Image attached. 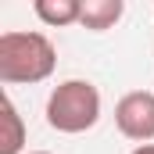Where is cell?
I'll return each instance as SVG.
<instances>
[{
	"mask_svg": "<svg viewBox=\"0 0 154 154\" xmlns=\"http://www.w3.org/2000/svg\"><path fill=\"white\" fill-rule=\"evenodd\" d=\"M54 65H57V50L50 36L25 32V29L0 32V82L32 86L54 75Z\"/></svg>",
	"mask_w": 154,
	"mask_h": 154,
	"instance_id": "1",
	"label": "cell"
},
{
	"mask_svg": "<svg viewBox=\"0 0 154 154\" xmlns=\"http://www.w3.org/2000/svg\"><path fill=\"white\" fill-rule=\"evenodd\" d=\"M100 122V90L90 79H65L50 90L47 97V125L65 133V136H79L90 133Z\"/></svg>",
	"mask_w": 154,
	"mask_h": 154,
	"instance_id": "2",
	"label": "cell"
},
{
	"mask_svg": "<svg viewBox=\"0 0 154 154\" xmlns=\"http://www.w3.org/2000/svg\"><path fill=\"white\" fill-rule=\"evenodd\" d=\"M115 125L125 140L151 143L154 140V90H129L115 104Z\"/></svg>",
	"mask_w": 154,
	"mask_h": 154,
	"instance_id": "3",
	"label": "cell"
},
{
	"mask_svg": "<svg viewBox=\"0 0 154 154\" xmlns=\"http://www.w3.org/2000/svg\"><path fill=\"white\" fill-rule=\"evenodd\" d=\"M122 14H125V4L122 0H82L79 25L90 29V32H104V29H115Z\"/></svg>",
	"mask_w": 154,
	"mask_h": 154,
	"instance_id": "4",
	"label": "cell"
},
{
	"mask_svg": "<svg viewBox=\"0 0 154 154\" xmlns=\"http://www.w3.org/2000/svg\"><path fill=\"white\" fill-rule=\"evenodd\" d=\"M36 18L50 29H65V25H79L82 14V0H36L32 4Z\"/></svg>",
	"mask_w": 154,
	"mask_h": 154,
	"instance_id": "5",
	"label": "cell"
},
{
	"mask_svg": "<svg viewBox=\"0 0 154 154\" xmlns=\"http://www.w3.org/2000/svg\"><path fill=\"white\" fill-rule=\"evenodd\" d=\"M4 133H0V154H22L25 151V122L18 115V108H14V100L11 97H4Z\"/></svg>",
	"mask_w": 154,
	"mask_h": 154,
	"instance_id": "6",
	"label": "cell"
},
{
	"mask_svg": "<svg viewBox=\"0 0 154 154\" xmlns=\"http://www.w3.org/2000/svg\"><path fill=\"white\" fill-rule=\"evenodd\" d=\"M129 154H154V143H140V147H133Z\"/></svg>",
	"mask_w": 154,
	"mask_h": 154,
	"instance_id": "7",
	"label": "cell"
},
{
	"mask_svg": "<svg viewBox=\"0 0 154 154\" xmlns=\"http://www.w3.org/2000/svg\"><path fill=\"white\" fill-rule=\"evenodd\" d=\"M29 154H50V151H29Z\"/></svg>",
	"mask_w": 154,
	"mask_h": 154,
	"instance_id": "8",
	"label": "cell"
}]
</instances>
